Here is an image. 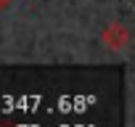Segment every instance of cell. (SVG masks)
I'll return each instance as SVG.
<instances>
[{
  "mask_svg": "<svg viewBox=\"0 0 135 127\" xmlns=\"http://www.w3.org/2000/svg\"><path fill=\"white\" fill-rule=\"evenodd\" d=\"M101 42H103L109 50L122 53V50L130 48V29H127L122 21H111V24H106V27L101 29Z\"/></svg>",
  "mask_w": 135,
  "mask_h": 127,
  "instance_id": "obj_1",
  "label": "cell"
},
{
  "mask_svg": "<svg viewBox=\"0 0 135 127\" xmlns=\"http://www.w3.org/2000/svg\"><path fill=\"white\" fill-rule=\"evenodd\" d=\"M11 3H13V0H0V11H3V8H8Z\"/></svg>",
  "mask_w": 135,
  "mask_h": 127,
  "instance_id": "obj_2",
  "label": "cell"
}]
</instances>
